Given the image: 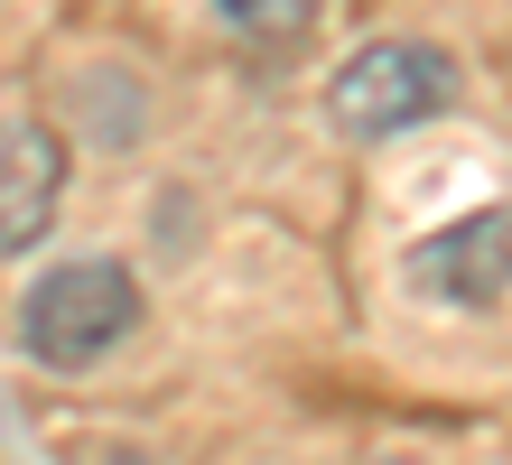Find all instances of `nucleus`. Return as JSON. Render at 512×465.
<instances>
[{"label":"nucleus","instance_id":"nucleus-1","mask_svg":"<svg viewBox=\"0 0 512 465\" xmlns=\"http://www.w3.org/2000/svg\"><path fill=\"white\" fill-rule=\"evenodd\" d=\"M140 326V279L112 261V252H84V261H56L28 279L19 298V354L47 363V372H94L103 354H122Z\"/></svg>","mask_w":512,"mask_h":465},{"label":"nucleus","instance_id":"nucleus-2","mask_svg":"<svg viewBox=\"0 0 512 465\" xmlns=\"http://www.w3.org/2000/svg\"><path fill=\"white\" fill-rule=\"evenodd\" d=\"M447 103H457V56L429 38H373L326 84V121L345 140H401L419 121H438Z\"/></svg>","mask_w":512,"mask_h":465},{"label":"nucleus","instance_id":"nucleus-3","mask_svg":"<svg viewBox=\"0 0 512 465\" xmlns=\"http://www.w3.org/2000/svg\"><path fill=\"white\" fill-rule=\"evenodd\" d=\"M66 205V140L47 121H0V261L38 252Z\"/></svg>","mask_w":512,"mask_h":465},{"label":"nucleus","instance_id":"nucleus-4","mask_svg":"<svg viewBox=\"0 0 512 465\" xmlns=\"http://www.w3.org/2000/svg\"><path fill=\"white\" fill-rule=\"evenodd\" d=\"M503 242H512V214L485 205V214H466V224H447L419 242V289L447 298V307H466V317H494L503 289H512V261H503Z\"/></svg>","mask_w":512,"mask_h":465},{"label":"nucleus","instance_id":"nucleus-5","mask_svg":"<svg viewBox=\"0 0 512 465\" xmlns=\"http://www.w3.org/2000/svg\"><path fill=\"white\" fill-rule=\"evenodd\" d=\"M317 10H326V0H215V19L233 28V38H270V47H280V38H308Z\"/></svg>","mask_w":512,"mask_h":465},{"label":"nucleus","instance_id":"nucleus-6","mask_svg":"<svg viewBox=\"0 0 512 465\" xmlns=\"http://www.w3.org/2000/svg\"><path fill=\"white\" fill-rule=\"evenodd\" d=\"M94 465H149V456H140V447H112V456H94Z\"/></svg>","mask_w":512,"mask_h":465}]
</instances>
